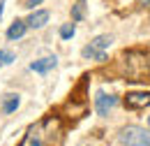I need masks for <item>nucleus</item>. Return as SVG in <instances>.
Instances as JSON below:
<instances>
[{"instance_id": "obj_1", "label": "nucleus", "mask_w": 150, "mask_h": 146, "mask_svg": "<svg viewBox=\"0 0 150 146\" xmlns=\"http://www.w3.org/2000/svg\"><path fill=\"white\" fill-rule=\"evenodd\" d=\"M62 139V123L56 116H46L37 123H33L21 146H58Z\"/></svg>"}, {"instance_id": "obj_2", "label": "nucleus", "mask_w": 150, "mask_h": 146, "mask_svg": "<svg viewBox=\"0 0 150 146\" xmlns=\"http://www.w3.org/2000/svg\"><path fill=\"white\" fill-rule=\"evenodd\" d=\"M118 142L122 146H150V132L139 125H127L120 130Z\"/></svg>"}, {"instance_id": "obj_3", "label": "nucleus", "mask_w": 150, "mask_h": 146, "mask_svg": "<svg viewBox=\"0 0 150 146\" xmlns=\"http://www.w3.org/2000/svg\"><path fill=\"white\" fill-rule=\"evenodd\" d=\"M111 44H113V37L111 35H97L88 47H83L81 56H83V58H90V60L104 63V60H106V49H109Z\"/></svg>"}, {"instance_id": "obj_4", "label": "nucleus", "mask_w": 150, "mask_h": 146, "mask_svg": "<svg viewBox=\"0 0 150 146\" xmlns=\"http://www.w3.org/2000/svg\"><path fill=\"white\" fill-rule=\"evenodd\" d=\"M115 97L113 95H106L104 91H99L97 93V97H95V111L99 114V116H109V111L115 107Z\"/></svg>"}, {"instance_id": "obj_5", "label": "nucleus", "mask_w": 150, "mask_h": 146, "mask_svg": "<svg viewBox=\"0 0 150 146\" xmlns=\"http://www.w3.org/2000/svg\"><path fill=\"white\" fill-rule=\"evenodd\" d=\"M125 107L127 109H146V107H150V93H127L125 95Z\"/></svg>"}, {"instance_id": "obj_6", "label": "nucleus", "mask_w": 150, "mask_h": 146, "mask_svg": "<svg viewBox=\"0 0 150 146\" xmlns=\"http://www.w3.org/2000/svg\"><path fill=\"white\" fill-rule=\"evenodd\" d=\"M58 65V58L56 56H46V58H39V60H33L30 63V70L37 74H46L49 70H53Z\"/></svg>"}, {"instance_id": "obj_7", "label": "nucleus", "mask_w": 150, "mask_h": 146, "mask_svg": "<svg viewBox=\"0 0 150 146\" xmlns=\"http://www.w3.org/2000/svg\"><path fill=\"white\" fill-rule=\"evenodd\" d=\"M49 19H51V14H49L46 9H37V12L30 14V19H28L25 23H28V28H44V26L49 23Z\"/></svg>"}, {"instance_id": "obj_8", "label": "nucleus", "mask_w": 150, "mask_h": 146, "mask_svg": "<svg viewBox=\"0 0 150 146\" xmlns=\"http://www.w3.org/2000/svg\"><path fill=\"white\" fill-rule=\"evenodd\" d=\"M25 30H28V23L21 21V19H16V21L7 28V39H12V42H14V39H21V37L25 35Z\"/></svg>"}, {"instance_id": "obj_9", "label": "nucleus", "mask_w": 150, "mask_h": 146, "mask_svg": "<svg viewBox=\"0 0 150 146\" xmlns=\"http://www.w3.org/2000/svg\"><path fill=\"white\" fill-rule=\"evenodd\" d=\"M19 104H21L19 95H16V93H7L5 100H2V111H5V114H12V111L19 109Z\"/></svg>"}, {"instance_id": "obj_10", "label": "nucleus", "mask_w": 150, "mask_h": 146, "mask_svg": "<svg viewBox=\"0 0 150 146\" xmlns=\"http://www.w3.org/2000/svg\"><path fill=\"white\" fill-rule=\"evenodd\" d=\"M74 33H76V26H74V23H65V26L60 28V37H62V39H72Z\"/></svg>"}, {"instance_id": "obj_11", "label": "nucleus", "mask_w": 150, "mask_h": 146, "mask_svg": "<svg viewBox=\"0 0 150 146\" xmlns=\"http://www.w3.org/2000/svg\"><path fill=\"white\" fill-rule=\"evenodd\" d=\"M14 58H16V56L12 54V51L0 49V67H5V65H9V63H14Z\"/></svg>"}, {"instance_id": "obj_12", "label": "nucleus", "mask_w": 150, "mask_h": 146, "mask_svg": "<svg viewBox=\"0 0 150 146\" xmlns=\"http://www.w3.org/2000/svg\"><path fill=\"white\" fill-rule=\"evenodd\" d=\"M72 19L74 21H81L83 19V2L79 0V5H74V9H72Z\"/></svg>"}, {"instance_id": "obj_13", "label": "nucleus", "mask_w": 150, "mask_h": 146, "mask_svg": "<svg viewBox=\"0 0 150 146\" xmlns=\"http://www.w3.org/2000/svg\"><path fill=\"white\" fill-rule=\"evenodd\" d=\"M37 5H42V0H25V2H23V7H25V9H35Z\"/></svg>"}, {"instance_id": "obj_14", "label": "nucleus", "mask_w": 150, "mask_h": 146, "mask_svg": "<svg viewBox=\"0 0 150 146\" xmlns=\"http://www.w3.org/2000/svg\"><path fill=\"white\" fill-rule=\"evenodd\" d=\"M139 5L141 7H150V0H139Z\"/></svg>"}, {"instance_id": "obj_15", "label": "nucleus", "mask_w": 150, "mask_h": 146, "mask_svg": "<svg viewBox=\"0 0 150 146\" xmlns=\"http://www.w3.org/2000/svg\"><path fill=\"white\" fill-rule=\"evenodd\" d=\"M148 125H150V116H148Z\"/></svg>"}, {"instance_id": "obj_16", "label": "nucleus", "mask_w": 150, "mask_h": 146, "mask_svg": "<svg viewBox=\"0 0 150 146\" xmlns=\"http://www.w3.org/2000/svg\"><path fill=\"white\" fill-rule=\"evenodd\" d=\"M81 2H83V0H81Z\"/></svg>"}]
</instances>
